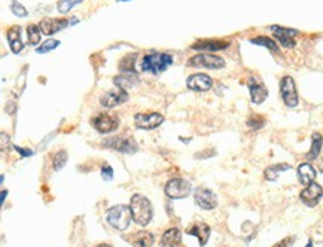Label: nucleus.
I'll list each match as a JSON object with an SVG mask.
<instances>
[{
  "label": "nucleus",
  "instance_id": "1",
  "mask_svg": "<svg viewBox=\"0 0 323 247\" xmlns=\"http://www.w3.org/2000/svg\"><path fill=\"white\" fill-rule=\"evenodd\" d=\"M171 63H173V57L171 55L164 54V52L152 51V52H148L142 58L140 67H142L143 72L158 76L160 73L165 72L171 66Z\"/></svg>",
  "mask_w": 323,
  "mask_h": 247
},
{
  "label": "nucleus",
  "instance_id": "2",
  "mask_svg": "<svg viewBox=\"0 0 323 247\" xmlns=\"http://www.w3.org/2000/svg\"><path fill=\"white\" fill-rule=\"evenodd\" d=\"M130 209H131L133 221L137 225L146 227L152 221V204L146 197L139 195V194L133 195L131 203H130Z\"/></svg>",
  "mask_w": 323,
  "mask_h": 247
},
{
  "label": "nucleus",
  "instance_id": "3",
  "mask_svg": "<svg viewBox=\"0 0 323 247\" xmlns=\"http://www.w3.org/2000/svg\"><path fill=\"white\" fill-rule=\"evenodd\" d=\"M107 222L110 227H113L118 231H127V228L131 224L133 215H131V209L127 206H115L112 209H109L107 212Z\"/></svg>",
  "mask_w": 323,
  "mask_h": 247
},
{
  "label": "nucleus",
  "instance_id": "4",
  "mask_svg": "<svg viewBox=\"0 0 323 247\" xmlns=\"http://www.w3.org/2000/svg\"><path fill=\"white\" fill-rule=\"evenodd\" d=\"M188 66L189 67H198V69L216 70V69L225 67V60L218 57V55H213V54H198V55H194L188 60Z\"/></svg>",
  "mask_w": 323,
  "mask_h": 247
},
{
  "label": "nucleus",
  "instance_id": "5",
  "mask_svg": "<svg viewBox=\"0 0 323 247\" xmlns=\"http://www.w3.org/2000/svg\"><path fill=\"white\" fill-rule=\"evenodd\" d=\"M103 145L115 149L118 152L122 154H134L137 151V143L134 142L133 137L127 136V134H121V136H112L106 140H103Z\"/></svg>",
  "mask_w": 323,
  "mask_h": 247
},
{
  "label": "nucleus",
  "instance_id": "6",
  "mask_svg": "<svg viewBox=\"0 0 323 247\" xmlns=\"http://www.w3.org/2000/svg\"><path fill=\"white\" fill-rule=\"evenodd\" d=\"M280 92H282V98L285 101V104L288 107H297L300 103L298 98V91H297V85L292 76H285L280 82Z\"/></svg>",
  "mask_w": 323,
  "mask_h": 247
},
{
  "label": "nucleus",
  "instance_id": "7",
  "mask_svg": "<svg viewBox=\"0 0 323 247\" xmlns=\"http://www.w3.org/2000/svg\"><path fill=\"white\" fill-rule=\"evenodd\" d=\"M191 183L188 180L183 179H171L168 180V183L165 185V195L168 198L173 200H180V198H186L191 194Z\"/></svg>",
  "mask_w": 323,
  "mask_h": 247
},
{
  "label": "nucleus",
  "instance_id": "8",
  "mask_svg": "<svg viewBox=\"0 0 323 247\" xmlns=\"http://www.w3.org/2000/svg\"><path fill=\"white\" fill-rule=\"evenodd\" d=\"M91 125L100 134H107V133H113L119 127V119L107 113H98L97 116L91 119Z\"/></svg>",
  "mask_w": 323,
  "mask_h": 247
},
{
  "label": "nucleus",
  "instance_id": "9",
  "mask_svg": "<svg viewBox=\"0 0 323 247\" xmlns=\"http://www.w3.org/2000/svg\"><path fill=\"white\" fill-rule=\"evenodd\" d=\"M128 100V94L124 88H112L100 97V104L104 107H115Z\"/></svg>",
  "mask_w": 323,
  "mask_h": 247
},
{
  "label": "nucleus",
  "instance_id": "10",
  "mask_svg": "<svg viewBox=\"0 0 323 247\" xmlns=\"http://www.w3.org/2000/svg\"><path fill=\"white\" fill-rule=\"evenodd\" d=\"M247 86H249V91H250L252 101H253L255 104L264 103L265 98L268 97V89H267V86H265L264 82H262L261 79H258L256 76H250V78H249Z\"/></svg>",
  "mask_w": 323,
  "mask_h": 247
},
{
  "label": "nucleus",
  "instance_id": "11",
  "mask_svg": "<svg viewBox=\"0 0 323 247\" xmlns=\"http://www.w3.org/2000/svg\"><path fill=\"white\" fill-rule=\"evenodd\" d=\"M270 30L273 31L274 37L285 46V48H294L297 42L294 40V36H297L300 31L295 28H288V27H280V25H271Z\"/></svg>",
  "mask_w": 323,
  "mask_h": 247
},
{
  "label": "nucleus",
  "instance_id": "12",
  "mask_svg": "<svg viewBox=\"0 0 323 247\" xmlns=\"http://www.w3.org/2000/svg\"><path fill=\"white\" fill-rule=\"evenodd\" d=\"M137 128L142 130H154L164 122V116L161 113H137L134 116Z\"/></svg>",
  "mask_w": 323,
  "mask_h": 247
},
{
  "label": "nucleus",
  "instance_id": "13",
  "mask_svg": "<svg viewBox=\"0 0 323 247\" xmlns=\"http://www.w3.org/2000/svg\"><path fill=\"white\" fill-rule=\"evenodd\" d=\"M300 197H301V201L306 204V206H309V207H315V206H318V203L322 200L323 197V189L321 185H318V183H310L301 194H300Z\"/></svg>",
  "mask_w": 323,
  "mask_h": 247
},
{
  "label": "nucleus",
  "instance_id": "14",
  "mask_svg": "<svg viewBox=\"0 0 323 247\" xmlns=\"http://www.w3.org/2000/svg\"><path fill=\"white\" fill-rule=\"evenodd\" d=\"M186 85L189 89L192 91H198V92H203V91H209L213 85V81L210 76H207L206 73H195V75H191L186 81Z\"/></svg>",
  "mask_w": 323,
  "mask_h": 247
},
{
  "label": "nucleus",
  "instance_id": "15",
  "mask_svg": "<svg viewBox=\"0 0 323 247\" xmlns=\"http://www.w3.org/2000/svg\"><path fill=\"white\" fill-rule=\"evenodd\" d=\"M230 46V42L227 40H219V39H203L191 45L192 49L195 51H204V52H216L221 49H225Z\"/></svg>",
  "mask_w": 323,
  "mask_h": 247
},
{
  "label": "nucleus",
  "instance_id": "16",
  "mask_svg": "<svg viewBox=\"0 0 323 247\" xmlns=\"http://www.w3.org/2000/svg\"><path fill=\"white\" fill-rule=\"evenodd\" d=\"M195 203L203 209V210H213L218 206L216 195L206 188H198L195 191Z\"/></svg>",
  "mask_w": 323,
  "mask_h": 247
},
{
  "label": "nucleus",
  "instance_id": "17",
  "mask_svg": "<svg viewBox=\"0 0 323 247\" xmlns=\"http://www.w3.org/2000/svg\"><path fill=\"white\" fill-rule=\"evenodd\" d=\"M69 25V21L66 18H43L39 22V28L43 34L51 36L60 30H63L64 27Z\"/></svg>",
  "mask_w": 323,
  "mask_h": 247
},
{
  "label": "nucleus",
  "instance_id": "18",
  "mask_svg": "<svg viewBox=\"0 0 323 247\" xmlns=\"http://www.w3.org/2000/svg\"><path fill=\"white\" fill-rule=\"evenodd\" d=\"M6 37H7L10 51L13 54H19L22 51V48H24V43L21 40V27H18V25L10 27L7 30V33H6Z\"/></svg>",
  "mask_w": 323,
  "mask_h": 247
},
{
  "label": "nucleus",
  "instance_id": "19",
  "mask_svg": "<svg viewBox=\"0 0 323 247\" xmlns=\"http://www.w3.org/2000/svg\"><path fill=\"white\" fill-rule=\"evenodd\" d=\"M182 243V234L177 228H170L161 237V247H179Z\"/></svg>",
  "mask_w": 323,
  "mask_h": 247
},
{
  "label": "nucleus",
  "instance_id": "20",
  "mask_svg": "<svg viewBox=\"0 0 323 247\" xmlns=\"http://www.w3.org/2000/svg\"><path fill=\"white\" fill-rule=\"evenodd\" d=\"M130 243L134 247H152L154 245V236L148 231H139L128 237Z\"/></svg>",
  "mask_w": 323,
  "mask_h": 247
},
{
  "label": "nucleus",
  "instance_id": "21",
  "mask_svg": "<svg viewBox=\"0 0 323 247\" xmlns=\"http://www.w3.org/2000/svg\"><path fill=\"white\" fill-rule=\"evenodd\" d=\"M298 177H300V182L306 186H309L310 183L315 182L316 179V170L312 164L309 163H304L298 167Z\"/></svg>",
  "mask_w": 323,
  "mask_h": 247
},
{
  "label": "nucleus",
  "instance_id": "22",
  "mask_svg": "<svg viewBox=\"0 0 323 247\" xmlns=\"http://www.w3.org/2000/svg\"><path fill=\"white\" fill-rule=\"evenodd\" d=\"M186 233H188L189 236H195V237L200 240V245H201V246H206V243L209 242V237H210V227L206 225V224H195V225L191 227Z\"/></svg>",
  "mask_w": 323,
  "mask_h": 247
},
{
  "label": "nucleus",
  "instance_id": "23",
  "mask_svg": "<svg viewBox=\"0 0 323 247\" xmlns=\"http://www.w3.org/2000/svg\"><path fill=\"white\" fill-rule=\"evenodd\" d=\"M323 145V136L321 133H315L312 136V149L310 152L307 154V160L313 161V160H318L319 155H321V151H322Z\"/></svg>",
  "mask_w": 323,
  "mask_h": 247
},
{
  "label": "nucleus",
  "instance_id": "24",
  "mask_svg": "<svg viewBox=\"0 0 323 247\" xmlns=\"http://www.w3.org/2000/svg\"><path fill=\"white\" fill-rule=\"evenodd\" d=\"M113 82L116 83V86H119V88H131V86H134V85H137L139 82H140V79H139V76L134 73V75H119V76H116L115 79H113Z\"/></svg>",
  "mask_w": 323,
  "mask_h": 247
},
{
  "label": "nucleus",
  "instance_id": "25",
  "mask_svg": "<svg viewBox=\"0 0 323 247\" xmlns=\"http://www.w3.org/2000/svg\"><path fill=\"white\" fill-rule=\"evenodd\" d=\"M136 54H130L127 57H124L119 61V70L125 75H134L136 73Z\"/></svg>",
  "mask_w": 323,
  "mask_h": 247
},
{
  "label": "nucleus",
  "instance_id": "26",
  "mask_svg": "<svg viewBox=\"0 0 323 247\" xmlns=\"http://www.w3.org/2000/svg\"><path fill=\"white\" fill-rule=\"evenodd\" d=\"M250 42L253 43V45H261V46H265L267 49H270V51H273V52H279L280 49H279V46H277V43L273 40V39H270V37H265V36H259V37H253V39H250Z\"/></svg>",
  "mask_w": 323,
  "mask_h": 247
},
{
  "label": "nucleus",
  "instance_id": "27",
  "mask_svg": "<svg viewBox=\"0 0 323 247\" xmlns=\"http://www.w3.org/2000/svg\"><path fill=\"white\" fill-rule=\"evenodd\" d=\"M27 36H28V43H30L31 46L39 45L40 37H42V31H40L39 25H34V24L27 25Z\"/></svg>",
  "mask_w": 323,
  "mask_h": 247
},
{
  "label": "nucleus",
  "instance_id": "28",
  "mask_svg": "<svg viewBox=\"0 0 323 247\" xmlns=\"http://www.w3.org/2000/svg\"><path fill=\"white\" fill-rule=\"evenodd\" d=\"M291 165L289 164H277V165H271L265 170V179L267 180H276L277 176L285 171V170H289Z\"/></svg>",
  "mask_w": 323,
  "mask_h": 247
},
{
  "label": "nucleus",
  "instance_id": "29",
  "mask_svg": "<svg viewBox=\"0 0 323 247\" xmlns=\"http://www.w3.org/2000/svg\"><path fill=\"white\" fill-rule=\"evenodd\" d=\"M83 0H58L57 3V9L60 13H67L69 10H72L76 4L82 3Z\"/></svg>",
  "mask_w": 323,
  "mask_h": 247
},
{
  "label": "nucleus",
  "instance_id": "30",
  "mask_svg": "<svg viewBox=\"0 0 323 247\" xmlns=\"http://www.w3.org/2000/svg\"><path fill=\"white\" fill-rule=\"evenodd\" d=\"M52 164H54V168L57 171H60L66 164H67V154L66 151H60L54 155V160H52Z\"/></svg>",
  "mask_w": 323,
  "mask_h": 247
},
{
  "label": "nucleus",
  "instance_id": "31",
  "mask_svg": "<svg viewBox=\"0 0 323 247\" xmlns=\"http://www.w3.org/2000/svg\"><path fill=\"white\" fill-rule=\"evenodd\" d=\"M57 46H60V40H55V39H48V40H45L39 48H37V54H46V52H49V51H52V49H55Z\"/></svg>",
  "mask_w": 323,
  "mask_h": 247
},
{
  "label": "nucleus",
  "instance_id": "32",
  "mask_svg": "<svg viewBox=\"0 0 323 247\" xmlns=\"http://www.w3.org/2000/svg\"><path fill=\"white\" fill-rule=\"evenodd\" d=\"M10 10H12V13H13L15 16H19V18H25V16L28 15L27 9H25L19 1H16V0H12V1H10Z\"/></svg>",
  "mask_w": 323,
  "mask_h": 247
},
{
  "label": "nucleus",
  "instance_id": "33",
  "mask_svg": "<svg viewBox=\"0 0 323 247\" xmlns=\"http://www.w3.org/2000/svg\"><path fill=\"white\" fill-rule=\"evenodd\" d=\"M264 124H265V119H264L262 116H259V115H252V116L247 119V125H249L250 128H253V130H258V128L264 127Z\"/></svg>",
  "mask_w": 323,
  "mask_h": 247
},
{
  "label": "nucleus",
  "instance_id": "34",
  "mask_svg": "<svg viewBox=\"0 0 323 247\" xmlns=\"http://www.w3.org/2000/svg\"><path fill=\"white\" fill-rule=\"evenodd\" d=\"M101 176H103L104 179L110 180V179H112V176H113V170H112V167L106 165V167H104V168L101 170Z\"/></svg>",
  "mask_w": 323,
  "mask_h": 247
},
{
  "label": "nucleus",
  "instance_id": "35",
  "mask_svg": "<svg viewBox=\"0 0 323 247\" xmlns=\"http://www.w3.org/2000/svg\"><path fill=\"white\" fill-rule=\"evenodd\" d=\"M291 242H294V237L285 239V240H282L280 243H277L276 246H273V247H289L291 246Z\"/></svg>",
  "mask_w": 323,
  "mask_h": 247
},
{
  "label": "nucleus",
  "instance_id": "36",
  "mask_svg": "<svg viewBox=\"0 0 323 247\" xmlns=\"http://www.w3.org/2000/svg\"><path fill=\"white\" fill-rule=\"evenodd\" d=\"M15 149L22 155V157H28V155H31L33 152L31 151H25V149H22V148H18V146H15Z\"/></svg>",
  "mask_w": 323,
  "mask_h": 247
},
{
  "label": "nucleus",
  "instance_id": "37",
  "mask_svg": "<svg viewBox=\"0 0 323 247\" xmlns=\"http://www.w3.org/2000/svg\"><path fill=\"white\" fill-rule=\"evenodd\" d=\"M6 195H7V191H1V204L4 203V198H6Z\"/></svg>",
  "mask_w": 323,
  "mask_h": 247
},
{
  "label": "nucleus",
  "instance_id": "38",
  "mask_svg": "<svg viewBox=\"0 0 323 247\" xmlns=\"http://www.w3.org/2000/svg\"><path fill=\"white\" fill-rule=\"evenodd\" d=\"M319 167H321V171H323V161L321 163V165H319Z\"/></svg>",
  "mask_w": 323,
  "mask_h": 247
},
{
  "label": "nucleus",
  "instance_id": "39",
  "mask_svg": "<svg viewBox=\"0 0 323 247\" xmlns=\"http://www.w3.org/2000/svg\"><path fill=\"white\" fill-rule=\"evenodd\" d=\"M97 247H110V246H107V245H100V246H97Z\"/></svg>",
  "mask_w": 323,
  "mask_h": 247
},
{
  "label": "nucleus",
  "instance_id": "40",
  "mask_svg": "<svg viewBox=\"0 0 323 247\" xmlns=\"http://www.w3.org/2000/svg\"><path fill=\"white\" fill-rule=\"evenodd\" d=\"M307 247H312V243H309V246H307Z\"/></svg>",
  "mask_w": 323,
  "mask_h": 247
},
{
  "label": "nucleus",
  "instance_id": "41",
  "mask_svg": "<svg viewBox=\"0 0 323 247\" xmlns=\"http://www.w3.org/2000/svg\"><path fill=\"white\" fill-rule=\"evenodd\" d=\"M119 1H128V0H119Z\"/></svg>",
  "mask_w": 323,
  "mask_h": 247
}]
</instances>
